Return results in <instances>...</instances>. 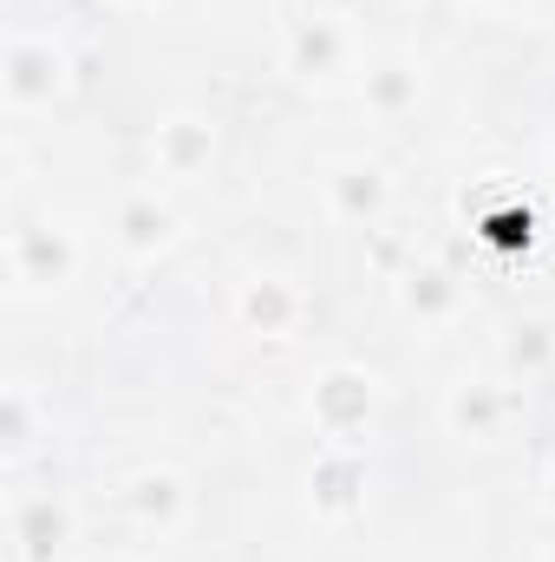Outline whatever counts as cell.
<instances>
[{"instance_id":"7","label":"cell","mask_w":555,"mask_h":562,"mask_svg":"<svg viewBox=\"0 0 555 562\" xmlns=\"http://www.w3.org/2000/svg\"><path fill=\"white\" fill-rule=\"evenodd\" d=\"M177 229H183V216H177L170 196H157V190H132V196L118 203V216H112V243L125 249V262H157V256L177 243Z\"/></svg>"},{"instance_id":"8","label":"cell","mask_w":555,"mask_h":562,"mask_svg":"<svg viewBox=\"0 0 555 562\" xmlns=\"http://www.w3.org/2000/svg\"><path fill=\"white\" fill-rule=\"evenodd\" d=\"M314 419L327 438H353L360 425L373 419V406H380V393H373V373H360V367H333V373H320L314 380Z\"/></svg>"},{"instance_id":"14","label":"cell","mask_w":555,"mask_h":562,"mask_svg":"<svg viewBox=\"0 0 555 562\" xmlns=\"http://www.w3.org/2000/svg\"><path fill=\"white\" fill-rule=\"evenodd\" d=\"M66 537H72L66 504H53V497H20V504H13V543H20V557H46V550H59Z\"/></svg>"},{"instance_id":"15","label":"cell","mask_w":555,"mask_h":562,"mask_svg":"<svg viewBox=\"0 0 555 562\" xmlns=\"http://www.w3.org/2000/svg\"><path fill=\"white\" fill-rule=\"evenodd\" d=\"M33 451V400H26V386H7V458L20 464Z\"/></svg>"},{"instance_id":"10","label":"cell","mask_w":555,"mask_h":562,"mask_svg":"<svg viewBox=\"0 0 555 562\" xmlns=\"http://www.w3.org/2000/svg\"><path fill=\"white\" fill-rule=\"evenodd\" d=\"M209 157H216V125L196 119V112H177V119H163V125L150 132V164H157V177H170V183L203 177Z\"/></svg>"},{"instance_id":"4","label":"cell","mask_w":555,"mask_h":562,"mask_svg":"<svg viewBox=\"0 0 555 562\" xmlns=\"http://www.w3.org/2000/svg\"><path fill=\"white\" fill-rule=\"evenodd\" d=\"M444 431L451 438H464V445H497L503 438V425L517 413V393H510V380H490V373H464V380H451L444 386Z\"/></svg>"},{"instance_id":"9","label":"cell","mask_w":555,"mask_h":562,"mask_svg":"<svg viewBox=\"0 0 555 562\" xmlns=\"http://www.w3.org/2000/svg\"><path fill=\"white\" fill-rule=\"evenodd\" d=\"M301 314H307V294L287 276H249L236 288V321L262 340H287L301 327Z\"/></svg>"},{"instance_id":"1","label":"cell","mask_w":555,"mask_h":562,"mask_svg":"<svg viewBox=\"0 0 555 562\" xmlns=\"http://www.w3.org/2000/svg\"><path fill=\"white\" fill-rule=\"evenodd\" d=\"M72 86V53L53 26H13L7 33V59H0V92H7V112L26 119V112H53V99H66Z\"/></svg>"},{"instance_id":"5","label":"cell","mask_w":555,"mask_h":562,"mask_svg":"<svg viewBox=\"0 0 555 562\" xmlns=\"http://www.w3.org/2000/svg\"><path fill=\"white\" fill-rule=\"evenodd\" d=\"M118 504H125V517L138 524L144 537H177L183 524H190V484L170 471V464H144L125 477V491H118Z\"/></svg>"},{"instance_id":"17","label":"cell","mask_w":555,"mask_h":562,"mask_svg":"<svg viewBox=\"0 0 555 562\" xmlns=\"http://www.w3.org/2000/svg\"><path fill=\"white\" fill-rule=\"evenodd\" d=\"M105 562H132V557H105Z\"/></svg>"},{"instance_id":"3","label":"cell","mask_w":555,"mask_h":562,"mask_svg":"<svg viewBox=\"0 0 555 562\" xmlns=\"http://www.w3.org/2000/svg\"><path fill=\"white\" fill-rule=\"evenodd\" d=\"M287 72L307 79V86H340V79L366 72L353 26H347L340 13H307V20H294V33H287Z\"/></svg>"},{"instance_id":"11","label":"cell","mask_w":555,"mask_h":562,"mask_svg":"<svg viewBox=\"0 0 555 562\" xmlns=\"http://www.w3.org/2000/svg\"><path fill=\"white\" fill-rule=\"evenodd\" d=\"M393 294H399V307L412 314L418 327H444V321L464 314V281L451 269H438V262H406L399 281H393Z\"/></svg>"},{"instance_id":"18","label":"cell","mask_w":555,"mask_h":562,"mask_svg":"<svg viewBox=\"0 0 555 562\" xmlns=\"http://www.w3.org/2000/svg\"><path fill=\"white\" fill-rule=\"evenodd\" d=\"M536 562H555V550H550V557H536Z\"/></svg>"},{"instance_id":"6","label":"cell","mask_w":555,"mask_h":562,"mask_svg":"<svg viewBox=\"0 0 555 562\" xmlns=\"http://www.w3.org/2000/svg\"><path fill=\"white\" fill-rule=\"evenodd\" d=\"M320 196H327V210H333L340 223L373 229V223L393 210V177H386L380 164H366V157H340V164L320 177Z\"/></svg>"},{"instance_id":"16","label":"cell","mask_w":555,"mask_h":562,"mask_svg":"<svg viewBox=\"0 0 555 562\" xmlns=\"http://www.w3.org/2000/svg\"><path fill=\"white\" fill-rule=\"evenodd\" d=\"M550 177H555V150H550Z\"/></svg>"},{"instance_id":"2","label":"cell","mask_w":555,"mask_h":562,"mask_svg":"<svg viewBox=\"0 0 555 562\" xmlns=\"http://www.w3.org/2000/svg\"><path fill=\"white\" fill-rule=\"evenodd\" d=\"M79 262H86V249H79V236L66 223H20L13 216V229H7V276H13L20 294L66 288V281L79 276Z\"/></svg>"},{"instance_id":"12","label":"cell","mask_w":555,"mask_h":562,"mask_svg":"<svg viewBox=\"0 0 555 562\" xmlns=\"http://www.w3.org/2000/svg\"><path fill=\"white\" fill-rule=\"evenodd\" d=\"M418 99H424V66H418V59H406V53L366 59V72H360V105H366L373 119H406V112H418Z\"/></svg>"},{"instance_id":"13","label":"cell","mask_w":555,"mask_h":562,"mask_svg":"<svg viewBox=\"0 0 555 562\" xmlns=\"http://www.w3.org/2000/svg\"><path fill=\"white\" fill-rule=\"evenodd\" d=\"M497 360H503V380H510V386H517V380H543L555 367V327L550 321H517V327L503 334Z\"/></svg>"}]
</instances>
